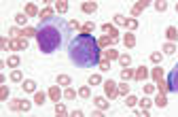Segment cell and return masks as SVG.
Instances as JSON below:
<instances>
[{
	"label": "cell",
	"instance_id": "6da1fadb",
	"mask_svg": "<svg viewBox=\"0 0 178 117\" xmlns=\"http://www.w3.org/2000/svg\"><path fill=\"white\" fill-rule=\"evenodd\" d=\"M70 34V24L64 21V17H49L43 19L41 26L36 28V40L38 49L43 53H53L57 51Z\"/></svg>",
	"mask_w": 178,
	"mask_h": 117
},
{
	"label": "cell",
	"instance_id": "7a4b0ae2",
	"mask_svg": "<svg viewBox=\"0 0 178 117\" xmlns=\"http://www.w3.org/2000/svg\"><path fill=\"white\" fill-rule=\"evenodd\" d=\"M68 58L79 68H93L100 64V45L91 34H77L68 43Z\"/></svg>",
	"mask_w": 178,
	"mask_h": 117
},
{
	"label": "cell",
	"instance_id": "3957f363",
	"mask_svg": "<svg viewBox=\"0 0 178 117\" xmlns=\"http://www.w3.org/2000/svg\"><path fill=\"white\" fill-rule=\"evenodd\" d=\"M168 87H170V92H178V64L168 75Z\"/></svg>",
	"mask_w": 178,
	"mask_h": 117
},
{
	"label": "cell",
	"instance_id": "277c9868",
	"mask_svg": "<svg viewBox=\"0 0 178 117\" xmlns=\"http://www.w3.org/2000/svg\"><path fill=\"white\" fill-rule=\"evenodd\" d=\"M104 89H106V96H108V98H115V96L119 94V87H117L115 81H104Z\"/></svg>",
	"mask_w": 178,
	"mask_h": 117
},
{
	"label": "cell",
	"instance_id": "5b68a950",
	"mask_svg": "<svg viewBox=\"0 0 178 117\" xmlns=\"http://www.w3.org/2000/svg\"><path fill=\"white\" fill-rule=\"evenodd\" d=\"M30 102H26V100H11V109L13 111H30Z\"/></svg>",
	"mask_w": 178,
	"mask_h": 117
},
{
	"label": "cell",
	"instance_id": "8992f818",
	"mask_svg": "<svg viewBox=\"0 0 178 117\" xmlns=\"http://www.w3.org/2000/svg\"><path fill=\"white\" fill-rule=\"evenodd\" d=\"M102 30H104L108 36H112L115 40L119 39V32H117V28H115V26H110V24H104V26H102Z\"/></svg>",
	"mask_w": 178,
	"mask_h": 117
},
{
	"label": "cell",
	"instance_id": "52a82bcc",
	"mask_svg": "<svg viewBox=\"0 0 178 117\" xmlns=\"http://www.w3.org/2000/svg\"><path fill=\"white\" fill-rule=\"evenodd\" d=\"M11 49H28V40H26V39L11 40Z\"/></svg>",
	"mask_w": 178,
	"mask_h": 117
},
{
	"label": "cell",
	"instance_id": "ba28073f",
	"mask_svg": "<svg viewBox=\"0 0 178 117\" xmlns=\"http://www.w3.org/2000/svg\"><path fill=\"white\" fill-rule=\"evenodd\" d=\"M21 87H23V92H26V94H32V92H36V83H34V81H30V79H26Z\"/></svg>",
	"mask_w": 178,
	"mask_h": 117
},
{
	"label": "cell",
	"instance_id": "9c48e42d",
	"mask_svg": "<svg viewBox=\"0 0 178 117\" xmlns=\"http://www.w3.org/2000/svg\"><path fill=\"white\" fill-rule=\"evenodd\" d=\"M148 4H151V0H140V2L134 6L132 13H134V15H140V13H142V9H144V6H148Z\"/></svg>",
	"mask_w": 178,
	"mask_h": 117
},
{
	"label": "cell",
	"instance_id": "30bf717a",
	"mask_svg": "<svg viewBox=\"0 0 178 117\" xmlns=\"http://www.w3.org/2000/svg\"><path fill=\"white\" fill-rule=\"evenodd\" d=\"M55 9H57V13L64 15V13L68 11V0H57V2H55Z\"/></svg>",
	"mask_w": 178,
	"mask_h": 117
},
{
	"label": "cell",
	"instance_id": "8fae6325",
	"mask_svg": "<svg viewBox=\"0 0 178 117\" xmlns=\"http://www.w3.org/2000/svg\"><path fill=\"white\" fill-rule=\"evenodd\" d=\"M85 13H95L98 11V4L95 2H83V6H81Z\"/></svg>",
	"mask_w": 178,
	"mask_h": 117
},
{
	"label": "cell",
	"instance_id": "7c38bea8",
	"mask_svg": "<svg viewBox=\"0 0 178 117\" xmlns=\"http://www.w3.org/2000/svg\"><path fill=\"white\" fill-rule=\"evenodd\" d=\"M134 77L138 79V81H144V79L148 77V73H146V68H144V66H140V68H138V70L134 73Z\"/></svg>",
	"mask_w": 178,
	"mask_h": 117
},
{
	"label": "cell",
	"instance_id": "4fadbf2b",
	"mask_svg": "<svg viewBox=\"0 0 178 117\" xmlns=\"http://www.w3.org/2000/svg\"><path fill=\"white\" fill-rule=\"evenodd\" d=\"M119 62H121V66H130V64H132V58H130V53H123V55H119Z\"/></svg>",
	"mask_w": 178,
	"mask_h": 117
},
{
	"label": "cell",
	"instance_id": "5bb4252c",
	"mask_svg": "<svg viewBox=\"0 0 178 117\" xmlns=\"http://www.w3.org/2000/svg\"><path fill=\"white\" fill-rule=\"evenodd\" d=\"M95 107H98V109H102V111H106V109H108L106 98H95Z\"/></svg>",
	"mask_w": 178,
	"mask_h": 117
},
{
	"label": "cell",
	"instance_id": "9a60e30c",
	"mask_svg": "<svg viewBox=\"0 0 178 117\" xmlns=\"http://www.w3.org/2000/svg\"><path fill=\"white\" fill-rule=\"evenodd\" d=\"M57 85H70V77L68 75H59L57 77Z\"/></svg>",
	"mask_w": 178,
	"mask_h": 117
},
{
	"label": "cell",
	"instance_id": "2e32d148",
	"mask_svg": "<svg viewBox=\"0 0 178 117\" xmlns=\"http://www.w3.org/2000/svg\"><path fill=\"white\" fill-rule=\"evenodd\" d=\"M106 58H108V60H119V51H117V49H108V51H106Z\"/></svg>",
	"mask_w": 178,
	"mask_h": 117
},
{
	"label": "cell",
	"instance_id": "e0dca14e",
	"mask_svg": "<svg viewBox=\"0 0 178 117\" xmlns=\"http://www.w3.org/2000/svg\"><path fill=\"white\" fill-rule=\"evenodd\" d=\"M6 66H13V68L19 66V58H17V55H11V58L6 60Z\"/></svg>",
	"mask_w": 178,
	"mask_h": 117
},
{
	"label": "cell",
	"instance_id": "ac0fdd59",
	"mask_svg": "<svg viewBox=\"0 0 178 117\" xmlns=\"http://www.w3.org/2000/svg\"><path fill=\"white\" fill-rule=\"evenodd\" d=\"M155 104H157V107H166V104H168V98H166V94H161V96H157V100H155Z\"/></svg>",
	"mask_w": 178,
	"mask_h": 117
},
{
	"label": "cell",
	"instance_id": "d6986e66",
	"mask_svg": "<svg viewBox=\"0 0 178 117\" xmlns=\"http://www.w3.org/2000/svg\"><path fill=\"white\" fill-rule=\"evenodd\" d=\"M123 43H125L127 47H134V45H136V39H134V34H125V39H123Z\"/></svg>",
	"mask_w": 178,
	"mask_h": 117
},
{
	"label": "cell",
	"instance_id": "ffe728a7",
	"mask_svg": "<svg viewBox=\"0 0 178 117\" xmlns=\"http://www.w3.org/2000/svg\"><path fill=\"white\" fill-rule=\"evenodd\" d=\"M34 104H44V94L43 92H36V96H34Z\"/></svg>",
	"mask_w": 178,
	"mask_h": 117
},
{
	"label": "cell",
	"instance_id": "44dd1931",
	"mask_svg": "<svg viewBox=\"0 0 178 117\" xmlns=\"http://www.w3.org/2000/svg\"><path fill=\"white\" fill-rule=\"evenodd\" d=\"M176 36H178V30L170 26V28H168V39H170V40H176Z\"/></svg>",
	"mask_w": 178,
	"mask_h": 117
},
{
	"label": "cell",
	"instance_id": "7402d4cb",
	"mask_svg": "<svg viewBox=\"0 0 178 117\" xmlns=\"http://www.w3.org/2000/svg\"><path fill=\"white\" fill-rule=\"evenodd\" d=\"M49 96H51L53 100H59V87H51V89H49Z\"/></svg>",
	"mask_w": 178,
	"mask_h": 117
},
{
	"label": "cell",
	"instance_id": "603a6c76",
	"mask_svg": "<svg viewBox=\"0 0 178 117\" xmlns=\"http://www.w3.org/2000/svg\"><path fill=\"white\" fill-rule=\"evenodd\" d=\"M155 9H157V11H166V9H168V2H166V0H157V2H155Z\"/></svg>",
	"mask_w": 178,
	"mask_h": 117
},
{
	"label": "cell",
	"instance_id": "cb8c5ba5",
	"mask_svg": "<svg viewBox=\"0 0 178 117\" xmlns=\"http://www.w3.org/2000/svg\"><path fill=\"white\" fill-rule=\"evenodd\" d=\"M49 17H53V11L51 9H43L41 11V19H49Z\"/></svg>",
	"mask_w": 178,
	"mask_h": 117
},
{
	"label": "cell",
	"instance_id": "d4e9b609",
	"mask_svg": "<svg viewBox=\"0 0 178 117\" xmlns=\"http://www.w3.org/2000/svg\"><path fill=\"white\" fill-rule=\"evenodd\" d=\"M125 104H127V107H136V104H138V100H136V96H132V94H130V96L125 98Z\"/></svg>",
	"mask_w": 178,
	"mask_h": 117
},
{
	"label": "cell",
	"instance_id": "484cf974",
	"mask_svg": "<svg viewBox=\"0 0 178 117\" xmlns=\"http://www.w3.org/2000/svg\"><path fill=\"white\" fill-rule=\"evenodd\" d=\"M11 79H13V81H23V75H21V70H13V73H11Z\"/></svg>",
	"mask_w": 178,
	"mask_h": 117
},
{
	"label": "cell",
	"instance_id": "4316f807",
	"mask_svg": "<svg viewBox=\"0 0 178 117\" xmlns=\"http://www.w3.org/2000/svg\"><path fill=\"white\" fill-rule=\"evenodd\" d=\"M121 77H123V79H125V81H127V79H132V77H134V73H132V70H130V68H127V66H125V68L121 70Z\"/></svg>",
	"mask_w": 178,
	"mask_h": 117
},
{
	"label": "cell",
	"instance_id": "83f0119b",
	"mask_svg": "<svg viewBox=\"0 0 178 117\" xmlns=\"http://www.w3.org/2000/svg\"><path fill=\"white\" fill-rule=\"evenodd\" d=\"M98 83H102V77L100 75H91L89 77V85H98Z\"/></svg>",
	"mask_w": 178,
	"mask_h": 117
},
{
	"label": "cell",
	"instance_id": "f1b7e54d",
	"mask_svg": "<svg viewBox=\"0 0 178 117\" xmlns=\"http://www.w3.org/2000/svg\"><path fill=\"white\" fill-rule=\"evenodd\" d=\"M38 11H36V6L34 4H26V15H36Z\"/></svg>",
	"mask_w": 178,
	"mask_h": 117
},
{
	"label": "cell",
	"instance_id": "f546056e",
	"mask_svg": "<svg viewBox=\"0 0 178 117\" xmlns=\"http://www.w3.org/2000/svg\"><path fill=\"white\" fill-rule=\"evenodd\" d=\"M64 96H66V100H74V98H77V92H74V89H66Z\"/></svg>",
	"mask_w": 178,
	"mask_h": 117
},
{
	"label": "cell",
	"instance_id": "4dcf8cb0",
	"mask_svg": "<svg viewBox=\"0 0 178 117\" xmlns=\"http://www.w3.org/2000/svg\"><path fill=\"white\" fill-rule=\"evenodd\" d=\"M79 96H83V98H89V96H91V89H89V87H81V89H79Z\"/></svg>",
	"mask_w": 178,
	"mask_h": 117
},
{
	"label": "cell",
	"instance_id": "1f68e13d",
	"mask_svg": "<svg viewBox=\"0 0 178 117\" xmlns=\"http://www.w3.org/2000/svg\"><path fill=\"white\" fill-rule=\"evenodd\" d=\"M21 36H36V30H34V28H26V30L21 32Z\"/></svg>",
	"mask_w": 178,
	"mask_h": 117
},
{
	"label": "cell",
	"instance_id": "d6a6232c",
	"mask_svg": "<svg viewBox=\"0 0 178 117\" xmlns=\"http://www.w3.org/2000/svg\"><path fill=\"white\" fill-rule=\"evenodd\" d=\"M163 51H166L168 55H172V53H176V47H174V45L170 43V45H166V47H163Z\"/></svg>",
	"mask_w": 178,
	"mask_h": 117
},
{
	"label": "cell",
	"instance_id": "836d02e7",
	"mask_svg": "<svg viewBox=\"0 0 178 117\" xmlns=\"http://www.w3.org/2000/svg\"><path fill=\"white\" fill-rule=\"evenodd\" d=\"M115 21H117V24H121V26H127V19H125L123 15H115Z\"/></svg>",
	"mask_w": 178,
	"mask_h": 117
},
{
	"label": "cell",
	"instance_id": "e575fe53",
	"mask_svg": "<svg viewBox=\"0 0 178 117\" xmlns=\"http://www.w3.org/2000/svg\"><path fill=\"white\" fill-rule=\"evenodd\" d=\"M110 40H115V39H112V36H104V39H100V40H98V45H100V47H104V45H108Z\"/></svg>",
	"mask_w": 178,
	"mask_h": 117
},
{
	"label": "cell",
	"instance_id": "d590c367",
	"mask_svg": "<svg viewBox=\"0 0 178 117\" xmlns=\"http://www.w3.org/2000/svg\"><path fill=\"white\" fill-rule=\"evenodd\" d=\"M15 19H17V24H21V26H23V24H26V21H28V17H26V15H23V13H19V15H17V17H15Z\"/></svg>",
	"mask_w": 178,
	"mask_h": 117
},
{
	"label": "cell",
	"instance_id": "8d00e7d4",
	"mask_svg": "<svg viewBox=\"0 0 178 117\" xmlns=\"http://www.w3.org/2000/svg\"><path fill=\"white\" fill-rule=\"evenodd\" d=\"M108 66H110L108 64V58L106 60H100V70H108Z\"/></svg>",
	"mask_w": 178,
	"mask_h": 117
},
{
	"label": "cell",
	"instance_id": "74e56055",
	"mask_svg": "<svg viewBox=\"0 0 178 117\" xmlns=\"http://www.w3.org/2000/svg\"><path fill=\"white\" fill-rule=\"evenodd\" d=\"M168 89H170V87H168V81H166V83H163V81H159V92H161V94H166Z\"/></svg>",
	"mask_w": 178,
	"mask_h": 117
},
{
	"label": "cell",
	"instance_id": "f35d334b",
	"mask_svg": "<svg viewBox=\"0 0 178 117\" xmlns=\"http://www.w3.org/2000/svg\"><path fill=\"white\" fill-rule=\"evenodd\" d=\"M140 104H142V111H148V107H151V104H153V102H151V100H148V98H144V100H142V102H140Z\"/></svg>",
	"mask_w": 178,
	"mask_h": 117
},
{
	"label": "cell",
	"instance_id": "ab89813d",
	"mask_svg": "<svg viewBox=\"0 0 178 117\" xmlns=\"http://www.w3.org/2000/svg\"><path fill=\"white\" fill-rule=\"evenodd\" d=\"M55 113H57V115H66V107H64V104H57V107H55Z\"/></svg>",
	"mask_w": 178,
	"mask_h": 117
},
{
	"label": "cell",
	"instance_id": "60d3db41",
	"mask_svg": "<svg viewBox=\"0 0 178 117\" xmlns=\"http://www.w3.org/2000/svg\"><path fill=\"white\" fill-rule=\"evenodd\" d=\"M119 94H130V85H119Z\"/></svg>",
	"mask_w": 178,
	"mask_h": 117
},
{
	"label": "cell",
	"instance_id": "b9f144b4",
	"mask_svg": "<svg viewBox=\"0 0 178 117\" xmlns=\"http://www.w3.org/2000/svg\"><path fill=\"white\" fill-rule=\"evenodd\" d=\"M153 75H155V79H157V81H161V77H163V73H161V68H157V70H155Z\"/></svg>",
	"mask_w": 178,
	"mask_h": 117
},
{
	"label": "cell",
	"instance_id": "7bdbcfd3",
	"mask_svg": "<svg viewBox=\"0 0 178 117\" xmlns=\"http://www.w3.org/2000/svg\"><path fill=\"white\" fill-rule=\"evenodd\" d=\"M93 28H95V26H93V24H85V26H83V32H91V30H93Z\"/></svg>",
	"mask_w": 178,
	"mask_h": 117
},
{
	"label": "cell",
	"instance_id": "ee69618b",
	"mask_svg": "<svg viewBox=\"0 0 178 117\" xmlns=\"http://www.w3.org/2000/svg\"><path fill=\"white\" fill-rule=\"evenodd\" d=\"M151 60H153V62H159V60H161V53H153Z\"/></svg>",
	"mask_w": 178,
	"mask_h": 117
},
{
	"label": "cell",
	"instance_id": "f6af8a7d",
	"mask_svg": "<svg viewBox=\"0 0 178 117\" xmlns=\"http://www.w3.org/2000/svg\"><path fill=\"white\" fill-rule=\"evenodd\" d=\"M144 94H146V96L153 94V85H144Z\"/></svg>",
	"mask_w": 178,
	"mask_h": 117
},
{
	"label": "cell",
	"instance_id": "bcb514c9",
	"mask_svg": "<svg viewBox=\"0 0 178 117\" xmlns=\"http://www.w3.org/2000/svg\"><path fill=\"white\" fill-rule=\"evenodd\" d=\"M136 26H138L136 19H130V21H127V28H136Z\"/></svg>",
	"mask_w": 178,
	"mask_h": 117
},
{
	"label": "cell",
	"instance_id": "7dc6e473",
	"mask_svg": "<svg viewBox=\"0 0 178 117\" xmlns=\"http://www.w3.org/2000/svg\"><path fill=\"white\" fill-rule=\"evenodd\" d=\"M176 11H178V6H176Z\"/></svg>",
	"mask_w": 178,
	"mask_h": 117
}]
</instances>
